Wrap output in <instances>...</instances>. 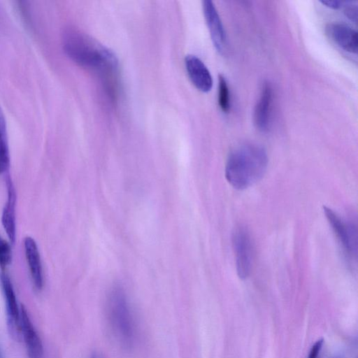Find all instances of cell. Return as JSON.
I'll list each match as a JSON object with an SVG mask.
<instances>
[{"instance_id": "52a82bcc", "label": "cell", "mask_w": 358, "mask_h": 358, "mask_svg": "<svg viewBox=\"0 0 358 358\" xmlns=\"http://www.w3.org/2000/svg\"><path fill=\"white\" fill-rule=\"evenodd\" d=\"M20 330L29 357L43 358L42 341L23 305H20Z\"/></svg>"}, {"instance_id": "8fae6325", "label": "cell", "mask_w": 358, "mask_h": 358, "mask_svg": "<svg viewBox=\"0 0 358 358\" xmlns=\"http://www.w3.org/2000/svg\"><path fill=\"white\" fill-rule=\"evenodd\" d=\"M273 101V89L268 82L262 85L259 99L254 110V124L262 131L268 129L270 124Z\"/></svg>"}, {"instance_id": "ffe728a7", "label": "cell", "mask_w": 358, "mask_h": 358, "mask_svg": "<svg viewBox=\"0 0 358 358\" xmlns=\"http://www.w3.org/2000/svg\"><path fill=\"white\" fill-rule=\"evenodd\" d=\"M0 129L6 131V120L3 111L0 107Z\"/></svg>"}, {"instance_id": "3957f363", "label": "cell", "mask_w": 358, "mask_h": 358, "mask_svg": "<svg viewBox=\"0 0 358 358\" xmlns=\"http://www.w3.org/2000/svg\"><path fill=\"white\" fill-rule=\"evenodd\" d=\"M106 315L117 343L124 350H131L136 342V324L127 293L119 284L113 285L107 294Z\"/></svg>"}, {"instance_id": "9a60e30c", "label": "cell", "mask_w": 358, "mask_h": 358, "mask_svg": "<svg viewBox=\"0 0 358 358\" xmlns=\"http://www.w3.org/2000/svg\"><path fill=\"white\" fill-rule=\"evenodd\" d=\"M10 155L6 138V131L0 129V173L8 170Z\"/></svg>"}, {"instance_id": "7c38bea8", "label": "cell", "mask_w": 358, "mask_h": 358, "mask_svg": "<svg viewBox=\"0 0 358 358\" xmlns=\"http://www.w3.org/2000/svg\"><path fill=\"white\" fill-rule=\"evenodd\" d=\"M6 186L8 197L2 212L1 223L10 243H14L16 236V192L9 176L6 178Z\"/></svg>"}, {"instance_id": "2e32d148", "label": "cell", "mask_w": 358, "mask_h": 358, "mask_svg": "<svg viewBox=\"0 0 358 358\" xmlns=\"http://www.w3.org/2000/svg\"><path fill=\"white\" fill-rule=\"evenodd\" d=\"M12 262L10 244L0 236V267L4 270Z\"/></svg>"}, {"instance_id": "8992f818", "label": "cell", "mask_w": 358, "mask_h": 358, "mask_svg": "<svg viewBox=\"0 0 358 358\" xmlns=\"http://www.w3.org/2000/svg\"><path fill=\"white\" fill-rule=\"evenodd\" d=\"M1 283L5 297L8 327L10 334L15 338L21 336L20 307L18 306L12 282L8 275L0 274Z\"/></svg>"}, {"instance_id": "ac0fdd59", "label": "cell", "mask_w": 358, "mask_h": 358, "mask_svg": "<svg viewBox=\"0 0 358 358\" xmlns=\"http://www.w3.org/2000/svg\"><path fill=\"white\" fill-rule=\"evenodd\" d=\"M323 345V340L320 339L317 341L315 344L312 346L308 358H318L320 351Z\"/></svg>"}, {"instance_id": "7402d4cb", "label": "cell", "mask_w": 358, "mask_h": 358, "mask_svg": "<svg viewBox=\"0 0 358 358\" xmlns=\"http://www.w3.org/2000/svg\"><path fill=\"white\" fill-rule=\"evenodd\" d=\"M0 358H1V353H0Z\"/></svg>"}, {"instance_id": "30bf717a", "label": "cell", "mask_w": 358, "mask_h": 358, "mask_svg": "<svg viewBox=\"0 0 358 358\" xmlns=\"http://www.w3.org/2000/svg\"><path fill=\"white\" fill-rule=\"evenodd\" d=\"M185 64L193 85L203 92H209L213 86V78L203 62L196 56L188 55L185 57Z\"/></svg>"}, {"instance_id": "e0dca14e", "label": "cell", "mask_w": 358, "mask_h": 358, "mask_svg": "<svg viewBox=\"0 0 358 358\" xmlns=\"http://www.w3.org/2000/svg\"><path fill=\"white\" fill-rule=\"evenodd\" d=\"M344 7L345 16L355 23L357 22V6L350 2H346Z\"/></svg>"}, {"instance_id": "6da1fadb", "label": "cell", "mask_w": 358, "mask_h": 358, "mask_svg": "<svg viewBox=\"0 0 358 358\" xmlns=\"http://www.w3.org/2000/svg\"><path fill=\"white\" fill-rule=\"evenodd\" d=\"M66 55L78 64L100 71L106 80L113 81L117 67L114 52L96 39L73 27L65 29L62 36Z\"/></svg>"}, {"instance_id": "44dd1931", "label": "cell", "mask_w": 358, "mask_h": 358, "mask_svg": "<svg viewBox=\"0 0 358 358\" xmlns=\"http://www.w3.org/2000/svg\"><path fill=\"white\" fill-rule=\"evenodd\" d=\"M90 358H104L100 353L94 352L92 353Z\"/></svg>"}, {"instance_id": "ba28073f", "label": "cell", "mask_w": 358, "mask_h": 358, "mask_svg": "<svg viewBox=\"0 0 358 358\" xmlns=\"http://www.w3.org/2000/svg\"><path fill=\"white\" fill-rule=\"evenodd\" d=\"M204 17L216 50L223 53L226 48V34L220 15L213 1H203Z\"/></svg>"}, {"instance_id": "5b68a950", "label": "cell", "mask_w": 358, "mask_h": 358, "mask_svg": "<svg viewBox=\"0 0 358 358\" xmlns=\"http://www.w3.org/2000/svg\"><path fill=\"white\" fill-rule=\"evenodd\" d=\"M236 272L241 279L247 278L252 264V242L248 231L243 227H236L232 235Z\"/></svg>"}, {"instance_id": "4fadbf2b", "label": "cell", "mask_w": 358, "mask_h": 358, "mask_svg": "<svg viewBox=\"0 0 358 358\" xmlns=\"http://www.w3.org/2000/svg\"><path fill=\"white\" fill-rule=\"evenodd\" d=\"M24 248L33 282L38 289H41L43 286V270L36 243L31 237L27 236L24 240Z\"/></svg>"}, {"instance_id": "5bb4252c", "label": "cell", "mask_w": 358, "mask_h": 358, "mask_svg": "<svg viewBox=\"0 0 358 358\" xmlns=\"http://www.w3.org/2000/svg\"><path fill=\"white\" fill-rule=\"evenodd\" d=\"M218 103L224 113H228L231 106L230 91L225 78L220 75L218 83Z\"/></svg>"}, {"instance_id": "7a4b0ae2", "label": "cell", "mask_w": 358, "mask_h": 358, "mask_svg": "<svg viewBox=\"0 0 358 358\" xmlns=\"http://www.w3.org/2000/svg\"><path fill=\"white\" fill-rule=\"evenodd\" d=\"M268 157L264 148L246 143L234 148L229 155L225 177L236 189H245L258 182L264 175Z\"/></svg>"}, {"instance_id": "277c9868", "label": "cell", "mask_w": 358, "mask_h": 358, "mask_svg": "<svg viewBox=\"0 0 358 358\" xmlns=\"http://www.w3.org/2000/svg\"><path fill=\"white\" fill-rule=\"evenodd\" d=\"M324 213L338 243L341 244L346 259L352 262L357 261V231L356 226L348 222L327 206H323Z\"/></svg>"}, {"instance_id": "d6986e66", "label": "cell", "mask_w": 358, "mask_h": 358, "mask_svg": "<svg viewBox=\"0 0 358 358\" xmlns=\"http://www.w3.org/2000/svg\"><path fill=\"white\" fill-rule=\"evenodd\" d=\"M320 2L326 6L332 9H339L343 7L346 1H337V0H324Z\"/></svg>"}, {"instance_id": "9c48e42d", "label": "cell", "mask_w": 358, "mask_h": 358, "mask_svg": "<svg viewBox=\"0 0 358 358\" xmlns=\"http://www.w3.org/2000/svg\"><path fill=\"white\" fill-rule=\"evenodd\" d=\"M327 36L344 50L356 54L358 49L357 32L343 23L332 22L325 27Z\"/></svg>"}]
</instances>
